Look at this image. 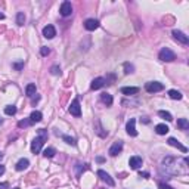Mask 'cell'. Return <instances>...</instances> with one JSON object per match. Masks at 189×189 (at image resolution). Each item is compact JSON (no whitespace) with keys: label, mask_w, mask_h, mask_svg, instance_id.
<instances>
[{"label":"cell","mask_w":189,"mask_h":189,"mask_svg":"<svg viewBox=\"0 0 189 189\" xmlns=\"http://www.w3.org/2000/svg\"><path fill=\"white\" fill-rule=\"evenodd\" d=\"M162 169L167 174H186L188 173V158L166 157L162 160Z\"/></svg>","instance_id":"obj_1"},{"label":"cell","mask_w":189,"mask_h":189,"mask_svg":"<svg viewBox=\"0 0 189 189\" xmlns=\"http://www.w3.org/2000/svg\"><path fill=\"white\" fill-rule=\"evenodd\" d=\"M160 61L162 62H173L176 59V53L173 50H170L169 47H162L160 50V55H158Z\"/></svg>","instance_id":"obj_2"},{"label":"cell","mask_w":189,"mask_h":189,"mask_svg":"<svg viewBox=\"0 0 189 189\" xmlns=\"http://www.w3.org/2000/svg\"><path fill=\"white\" fill-rule=\"evenodd\" d=\"M47 137H43V136H37V137H34L33 142H31V151H33V154H39L43 148V145H44V142H46Z\"/></svg>","instance_id":"obj_3"},{"label":"cell","mask_w":189,"mask_h":189,"mask_svg":"<svg viewBox=\"0 0 189 189\" xmlns=\"http://www.w3.org/2000/svg\"><path fill=\"white\" fill-rule=\"evenodd\" d=\"M162 89H164V84L158 83V81H149L145 84V90L148 93H157V92H161Z\"/></svg>","instance_id":"obj_4"},{"label":"cell","mask_w":189,"mask_h":189,"mask_svg":"<svg viewBox=\"0 0 189 189\" xmlns=\"http://www.w3.org/2000/svg\"><path fill=\"white\" fill-rule=\"evenodd\" d=\"M123 151V142L121 141H117V142H114L112 143V146L109 148V151H108V154L111 157H117L120 152Z\"/></svg>","instance_id":"obj_5"},{"label":"cell","mask_w":189,"mask_h":189,"mask_svg":"<svg viewBox=\"0 0 189 189\" xmlns=\"http://www.w3.org/2000/svg\"><path fill=\"white\" fill-rule=\"evenodd\" d=\"M69 114L74 115V117H80L81 115V108H80V102L77 101V99H74V101L71 102V105H69Z\"/></svg>","instance_id":"obj_6"},{"label":"cell","mask_w":189,"mask_h":189,"mask_svg":"<svg viewBox=\"0 0 189 189\" xmlns=\"http://www.w3.org/2000/svg\"><path fill=\"white\" fill-rule=\"evenodd\" d=\"M98 176H99V177H101V180H103V182L107 183L108 186H114V185H115L114 179H112V177H111L107 171H103V170H98Z\"/></svg>","instance_id":"obj_7"},{"label":"cell","mask_w":189,"mask_h":189,"mask_svg":"<svg viewBox=\"0 0 189 189\" xmlns=\"http://www.w3.org/2000/svg\"><path fill=\"white\" fill-rule=\"evenodd\" d=\"M167 143H169L170 146H174V148H177L179 151H182L183 154H186V152H188V148H186V146H183L182 143L177 141V139H174V137H169V139H167Z\"/></svg>","instance_id":"obj_8"},{"label":"cell","mask_w":189,"mask_h":189,"mask_svg":"<svg viewBox=\"0 0 189 189\" xmlns=\"http://www.w3.org/2000/svg\"><path fill=\"white\" fill-rule=\"evenodd\" d=\"M173 37H174L177 41H180L182 44H188L189 43L188 36L185 33H182V31H179V30H173Z\"/></svg>","instance_id":"obj_9"},{"label":"cell","mask_w":189,"mask_h":189,"mask_svg":"<svg viewBox=\"0 0 189 189\" xmlns=\"http://www.w3.org/2000/svg\"><path fill=\"white\" fill-rule=\"evenodd\" d=\"M126 130H127L128 136H137V130H136V120L135 118H130V120L127 121Z\"/></svg>","instance_id":"obj_10"},{"label":"cell","mask_w":189,"mask_h":189,"mask_svg":"<svg viewBox=\"0 0 189 189\" xmlns=\"http://www.w3.org/2000/svg\"><path fill=\"white\" fill-rule=\"evenodd\" d=\"M98 27H99V21H98V19L89 18V19L84 21V28H86L87 31H94Z\"/></svg>","instance_id":"obj_11"},{"label":"cell","mask_w":189,"mask_h":189,"mask_svg":"<svg viewBox=\"0 0 189 189\" xmlns=\"http://www.w3.org/2000/svg\"><path fill=\"white\" fill-rule=\"evenodd\" d=\"M59 12H61L62 16H69V15L73 14V6H71V3H69V2H64L61 5Z\"/></svg>","instance_id":"obj_12"},{"label":"cell","mask_w":189,"mask_h":189,"mask_svg":"<svg viewBox=\"0 0 189 189\" xmlns=\"http://www.w3.org/2000/svg\"><path fill=\"white\" fill-rule=\"evenodd\" d=\"M128 166H130L133 170H139L142 167V158L141 157H137V155L132 157V158L128 160Z\"/></svg>","instance_id":"obj_13"},{"label":"cell","mask_w":189,"mask_h":189,"mask_svg":"<svg viewBox=\"0 0 189 189\" xmlns=\"http://www.w3.org/2000/svg\"><path fill=\"white\" fill-rule=\"evenodd\" d=\"M43 36L46 37V39H53L55 36H56V30H55L53 25H46V27L43 28Z\"/></svg>","instance_id":"obj_14"},{"label":"cell","mask_w":189,"mask_h":189,"mask_svg":"<svg viewBox=\"0 0 189 189\" xmlns=\"http://www.w3.org/2000/svg\"><path fill=\"white\" fill-rule=\"evenodd\" d=\"M107 83H105V78H102V77H98V78H94L93 81H92V84H90V87H92V90H98V89L103 87Z\"/></svg>","instance_id":"obj_15"},{"label":"cell","mask_w":189,"mask_h":189,"mask_svg":"<svg viewBox=\"0 0 189 189\" xmlns=\"http://www.w3.org/2000/svg\"><path fill=\"white\" fill-rule=\"evenodd\" d=\"M120 92L126 96H135V94L139 93V87H121Z\"/></svg>","instance_id":"obj_16"},{"label":"cell","mask_w":189,"mask_h":189,"mask_svg":"<svg viewBox=\"0 0 189 189\" xmlns=\"http://www.w3.org/2000/svg\"><path fill=\"white\" fill-rule=\"evenodd\" d=\"M41 118H43V114H41L40 111H33V112H31V115H30V123H31V124L40 123Z\"/></svg>","instance_id":"obj_17"},{"label":"cell","mask_w":189,"mask_h":189,"mask_svg":"<svg viewBox=\"0 0 189 189\" xmlns=\"http://www.w3.org/2000/svg\"><path fill=\"white\" fill-rule=\"evenodd\" d=\"M30 166V161H28L27 158H21L19 161L16 162V166H15V169L18 170V171H22V170H25Z\"/></svg>","instance_id":"obj_18"},{"label":"cell","mask_w":189,"mask_h":189,"mask_svg":"<svg viewBox=\"0 0 189 189\" xmlns=\"http://www.w3.org/2000/svg\"><path fill=\"white\" fill-rule=\"evenodd\" d=\"M101 101L103 102L107 107H111V105H112V96L109 93H107V92H105V93H101Z\"/></svg>","instance_id":"obj_19"},{"label":"cell","mask_w":189,"mask_h":189,"mask_svg":"<svg viewBox=\"0 0 189 189\" xmlns=\"http://www.w3.org/2000/svg\"><path fill=\"white\" fill-rule=\"evenodd\" d=\"M170 128L166 126V124H157L155 126V132L158 133V135H167L169 133Z\"/></svg>","instance_id":"obj_20"},{"label":"cell","mask_w":189,"mask_h":189,"mask_svg":"<svg viewBox=\"0 0 189 189\" xmlns=\"http://www.w3.org/2000/svg\"><path fill=\"white\" fill-rule=\"evenodd\" d=\"M177 127L180 128V130H188L189 121L186 120V118H179V120H177Z\"/></svg>","instance_id":"obj_21"},{"label":"cell","mask_w":189,"mask_h":189,"mask_svg":"<svg viewBox=\"0 0 189 189\" xmlns=\"http://www.w3.org/2000/svg\"><path fill=\"white\" fill-rule=\"evenodd\" d=\"M169 96L174 101H180L182 99V93L179 90H169Z\"/></svg>","instance_id":"obj_22"},{"label":"cell","mask_w":189,"mask_h":189,"mask_svg":"<svg viewBox=\"0 0 189 189\" xmlns=\"http://www.w3.org/2000/svg\"><path fill=\"white\" fill-rule=\"evenodd\" d=\"M62 141H64V142H67L68 145H71V146H75V145H77V141H75L74 137H71V136L62 135Z\"/></svg>","instance_id":"obj_23"},{"label":"cell","mask_w":189,"mask_h":189,"mask_svg":"<svg viewBox=\"0 0 189 189\" xmlns=\"http://www.w3.org/2000/svg\"><path fill=\"white\" fill-rule=\"evenodd\" d=\"M25 93H27V96H34L36 94V84H28L27 87H25Z\"/></svg>","instance_id":"obj_24"},{"label":"cell","mask_w":189,"mask_h":189,"mask_svg":"<svg viewBox=\"0 0 189 189\" xmlns=\"http://www.w3.org/2000/svg\"><path fill=\"white\" fill-rule=\"evenodd\" d=\"M158 115H160L161 118H164V120H167V121H173V117H171V114H170V112H167V111H158Z\"/></svg>","instance_id":"obj_25"},{"label":"cell","mask_w":189,"mask_h":189,"mask_svg":"<svg viewBox=\"0 0 189 189\" xmlns=\"http://www.w3.org/2000/svg\"><path fill=\"white\" fill-rule=\"evenodd\" d=\"M5 114L6 115H15L16 114V107L15 105H7L5 108Z\"/></svg>","instance_id":"obj_26"},{"label":"cell","mask_w":189,"mask_h":189,"mask_svg":"<svg viewBox=\"0 0 189 189\" xmlns=\"http://www.w3.org/2000/svg\"><path fill=\"white\" fill-rule=\"evenodd\" d=\"M56 154V151H55V148H46L44 151H43V155L46 157V158H52V157Z\"/></svg>","instance_id":"obj_27"},{"label":"cell","mask_w":189,"mask_h":189,"mask_svg":"<svg viewBox=\"0 0 189 189\" xmlns=\"http://www.w3.org/2000/svg\"><path fill=\"white\" fill-rule=\"evenodd\" d=\"M24 22H25V15H24V12H18V15H16V24L18 25H24Z\"/></svg>","instance_id":"obj_28"},{"label":"cell","mask_w":189,"mask_h":189,"mask_svg":"<svg viewBox=\"0 0 189 189\" xmlns=\"http://www.w3.org/2000/svg\"><path fill=\"white\" fill-rule=\"evenodd\" d=\"M123 67H124V73H126V74H132V73L135 71V67H133L130 62H124Z\"/></svg>","instance_id":"obj_29"},{"label":"cell","mask_w":189,"mask_h":189,"mask_svg":"<svg viewBox=\"0 0 189 189\" xmlns=\"http://www.w3.org/2000/svg\"><path fill=\"white\" fill-rule=\"evenodd\" d=\"M96 128H98V130H96V133H98L99 136H102V137H105V136H107V133H105V132H102L103 128H102V126H101V123H99V121H96Z\"/></svg>","instance_id":"obj_30"},{"label":"cell","mask_w":189,"mask_h":189,"mask_svg":"<svg viewBox=\"0 0 189 189\" xmlns=\"http://www.w3.org/2000/svg\"><path fill=\"white\" fill-rule=\"evenodd\" d=\"M50 74H53V75L61 74V67L59 65H53V67L50 68Z\"/></svg>","instance_id":"obj_31"},{"label":"cell","mask_w":189,"mask_h":189,"mask_svg":"<svg viewBox=\"0 0 189 189\" xmlns=\"http://www.w3.org/2000/svg\"><path fill=\"white\" fill-rule=\"evenodd\" d=\"M12 67H14L16 71H21V69L24 68V62H22V61H21V62H14V64H12Z\"/></svg>","instance_id":"obj_32"},{"label":"cell","mask_w":189,"mask_h":189,"mask_svg":"<svg viewBox=\"0 0 189 189\" xmlns=\"http://www.w3.org/2000/svg\"><path fill=\"white\" fill-rule=\"evenodd\" d=\"M31 123H30V120H21L19 123H18V127L22 128V127H27V126H30Z\"/></svg>","instance_id":"obj_33"},{"label":"cell","mask_w":189,"mask_h":189,"mask_svg":"<svg viewBox=\"0 0 189 189\" xmlns=\"http://www.w3.org/2000/svg\"><path fill=\"white\" fill-rule=\"evenodd\" d=\"M40 53L43 55V56H47V55L50 53V49H49V47H46V46H43L40 49Z\"/></svg>","instance_id":"obj_34"},{"label":"cell","mask_w":189,"mask_h":189,"mask_svg":"<svg viewBox=\"0 0 189 189\" xmlns=\"http://www.w3.org/2000/svg\"><path fill=\"white\" fill-rule=\"evenodd\" d=\"M87 169V167H80V164H78V166H77V170H78V171H77V177H80V173H81V170H83V171H84V170Z\"/></svg>","instance_id":"obj_35"},{"label":"cell","mask_w":189,"mask_h":189,"mask_svg":"<svg viewBox=\"0 0 189 189\" xmlns=\"http://www.w3.org/2000/svg\"><path fill=\"white\" fill-rule=\"evenodd\" d=\"M139 176H141V177H143V179H148L149 173H148V171H141V173H139Z\"/></svg>","instance_id":"obj_36"},{"label":"cell","mask_w":189,"mask_h":189,"mask_svg":"<svg viewBox=\"0 0 189 189\" xmlns=\"http://www.w3.org/2000/svg\"><path fill=\"white\" fill-rule=\"evenodd\" d=\"M7 188H9V183H7V182L0 183V189H7Z\"/></svg>","instance_id":"obj_37"},{"label":"cell","mask_w":189,"mask_h":189,"mask_svg":"<svg viewBox=\"0 0 189 189\" xmlns=\"http://www.w3.org/2000/svg\"><path fill=\"white\" fill-rule=\"evenodd\" d=\"M160 188H161V189H173L171 186H169V185H166V183H160Z\"/></svg>","instance_id":"obj_38"},{"label":"cell","mask_w":189,"mask_h":189,"mask_svg":"<svg viewBox=\"0 0 189 189\" xmlns=\"http://www.w3.org/2000/svg\"><path fill=\"white\" fill-rule=\"evenodd\" d=\"M5 170H6V169H5V166H0V176L5 173Z\"/></svg>","instance_id":"obj_39"},{"label":"cell","mask_w":189,"mask_h":189,"mask_svg":"<svg viewBox=\"0 0 189 189\" xmlns=\"http://www.w3.org/2000/svg\"><path fill=\"white\" fill-rule=\"evenodd\" d=\"M39 99H40L39 96H36V98H33V105H34V103H36V102H37V101H39Z\"/></svg>","instance_id":"obj_40"},{"label":"cell","mask_w":189,"mask_h":189,"mask_svg":"<svg viewBox=\"0 0 189 189\" xmlns=\"http://www.w3.org/2000/svg\"><path fill=\"white\" fill-rule=\"evenodd\" d=\"M141 121H143V123H146V124H148V123H149V118H146V117H143V120H141Z\"/></svg>","instance_id":"obj_41"},{"label":"cell","mask_w":189,"mask_h":189,"mask_svg":"<svg viewBox=\"0 0 189 189\" xmlns=\"http://www.w3.org/2000/svg\"><path fill=\"white\" fill-rule=\"evenodd\" d=\"M96 161H98V162H103V158H102V157H98V158H96Z\"/></svg>","instance_id":"obj_42"},{"label":"cell","mask_w":189,"mask_h":189,"mask_svg":"<svg viewBox=\"0 0 189 189\" xmlns=\"http://www.w3.org/2000/svg\"><path fill=\"white\" fill-rule=\"evenodd\" d=\"M3 18H5V15H3V14H0V19H3Z\"/></svg>","instance_id":"obj_43"},{"label":"cell","mask_w":189,"mask_h":189,"mask_svg":"<svg viewBox=\"0 0 189 189\" xmlns=\"http://www.w3.org/2000/svg\"><path fill=\"white\" fill-rule=\"evenodd\" d=\"M2 158H3V154H2V152H0V160H2Z\"/></svg>","instance_id":"obj_44"},{"label":"cell","mask_w":189,"mask_h":189,"mask_svg":"<svg viewBox=\"0 0 189 189\" xmlns=\"http://www.w3.org/2000/svg\"><path fill=\"white\" fill-rule=\"evenodd\" d=\"M0 124H2V118H0Z\"/></svg>","instance_id":"obj_45"},{"label":"cell","mask_w":189,"mask_h":189,"mask_svg":"<svg viewBox=\"0 0 189 189\" xmlns=\"http://www.w3.org/2000/svg\"><path fill=\"white\" fill-rule=\"evenodd\" d=\"M15 189H19V188H15Z\"/></svg>","instance_id":"obj_46"}]
</instances>
